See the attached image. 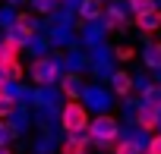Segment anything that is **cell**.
<instances>
[{"mask_svg": "<svg viewBox=\"0 0 161 154\" xmlns=\"http://www.w3.org/2000/svg\"><path fill=\"white\" fill-rule=\"evenodd\" d=\"M60 126L66 135H76V132H89L92 120H89V110L82 101H66L63 110H60Z\"/></svg>", "mask_w": 161, "mask_h": 154, "instance_id": "6da1fadb", "label": "cell"}, {"mask_svg": "<svg viewBox=\"0 0 161 154\" xmlns=\"http://www.w3.org/2000/svg\"><path fill=\"white\" fill-rule=\"evenodd\" d=\"M89 132H92V138L101 145V148H117V138H120V126H117V120L114 116H95L92 120V126H89Z\"/></svg>", "mask_w": 161, "mask_h": 154, "instance_id": "7a4b0ae2", "label": "cell"}, {"mask_svg": "<svg viewBox=\"0 0 161 154\" xmlns=\"http://www.w3.org/2000/svg\"><path fill=\"white\" fill-rule=\"evenodd\" d=\"M57 75H60V63H57V60L44 57V60H35V63H32V79H35L38 85H51Z\"/></svg>", "mask_w": 161, "mask_h": 154, "instance_id": "3957f363", "label": "cell"}, {"mask_svg": "<svg viewBox=\"0 0 161 154\" xmlns=\"http://www.w3.org/2000/svg\"><path fill=\"white\" fill-rule=\"evenodd\" d=\"M136 123H139L145 132H155V129L161 126V110L142 101V107H139V113H136Z\"/></svg>", "mask_w": 161, "mask_h": 154, "instance_id": "277c9868", "label": "cell"}, {"mask_svg": "<svg viewBox=\"0 0 161 154\" xmlns=\"http://www.w3.org/2000/svg\"><path fill=\"white\" fill-rule=\"evenodd\" d=\"M89 141H95V138H92V132H76V135H66V141H63L60 154H86Z\"/></svg>", "mask_w": 161, "mask_h": 154, "instance_id": "5b68a950", "label": "cell"}, {"mask_svg": "<svg viewBox=\"0 0 161 154\" xmlns=\"http://www.w3.org/2000/svg\"><path fill=\"white\" fill-rule=\"evenodd\" d=\"M13 25H16L13 32H16L19 38H25V41H32V38H35V32H38V19H35L32 13H19Z\"/></svg>", "mask_w": 161, "mask_h": 154, "instance_id": "8992f818", "label": "cell"}, {"mask_svg": "<svg viewBox=\"0 0 161 154\" xmlns=\"http://www.w3.org/2000/svg\"><path fill=\"white\" fill-rule=\"evenodd\" d=\"M111 88H114V95L126 98V95L133 91V75H130V72H123V69H117V72L111 75Z\"/></svg>", "mask_w": 161, "mask_h": 154, "instance_id": "52a82bcc", "label": "cell"}, {"mask_svg": "<svg viewBox=\"0 0 161 154\" xmlns=\"http://www.w3.org/2000/svg\"><path fill=\"white\" fill-rule=\"evenodd\" d=\"M136 25H139L142 32H158V28H161V7H158V10H148V13H142V16H136Z\"/></svg>", "mask_w": 161, "mask_h": 154, "instance_id": "ba28073f", "label": "cell"}, {"mask_svg": "<svg viewBox=\"0 0 161 154\" xmlns=\"http://www.w3.org/2000/svg\"><path fill=\"white\" fill-rule=\"evenodd\" d=\"M104 13V3H101V0H82V3H79V16H82L86 22L89 19H98Z\"/></svg>", "mask_w": 161, "mask_h": 154, "instance_id": "9c48e42d", "label": "cell"}, {"mask_svg": "<svg viewBox=\"0 0 161 154\" xmlns=\"http://www.w3.org/2000/svg\"><path fill=\"white\" fill-rule=\"evenodd\" d=\"M60 88H63V95H66L69 101H79V95H82V85H79L76 75H63V79H60Z\"/></svg>", "mask_w": 161, "mask_h": 154, "instance_id": "30bf717a", "label": "cell"}, {"mask_svg": "<svg viewBox=\"0 0 161 154\" xmlns=\"http://www.w3.org/2000/svg\"><path fill=\"white\" fill-rule=\"evenodd\" d=\"M25 44H29V41H25V38H19L16 32H10V35L3 38V47H7V54H10V57H19V54L25 50Z\"/></svg>", "mask_w": 161, "mask_h": 154, "instance_id": "8fae6325", "label": "cell"}, {"mask_svg": "<svg viewBox=\"0 0 161 154\" xmlns=\"http://www.w3.org/2000/svg\"><path fill=\"white\" fill-rule=\"evenodd\" d=\"M0 69H3V72H7V79H10V82H19V79H22V75H25V69H22V63H19L16 57H10V60H7L3 66H0Z\"/></svg>", "mask_w": 161, "mask_h": 154, "instance_id": "7c38bea8", "label": "cell"}, {"mask_svg": "<svg viewBox=\"0 0 161 154\" xmlns=\"http://www.w3.org/2000/svg\"><path fill=\"white\" fill-rule=\"evenodd\" d=\"M126 7H130L133 16H142V13H148V10H158L155 0H126Z\"/></svg>", "mask_w": 161, "mask_h": 154, "instance_id": "4fadbf2b", "label": "cell"}, {"mask_svg": "<svg viewBox=\"0 0 161 154\" xmlns=\"http://www.w3.org/2000/svg\"><path fill=\"white\" fill-rule=\"evenodd\" d=\"M13 113H16V98L7 91V95H0V120H7Z\"/></svg>", "mask_w": 161, "mask_h": 154, "instance_id": "5bb4252c", "label": "cell"}, {"mask_svg": "<svg viewBox=\"0 0 161 154\" xmlns=\"http://www.w3.org/2000/svg\"><path fill=\"white\" fill-rule=\"evenodd\" d=\"M142 101L145 104H152V107H158L161 110V85H148L145 91H142Z\"/></svg>", "mask_w": 161, "mask_h": 154, "instance_id": "9a60e30c", "label": "cell"}, {"mask_svg": "<svg viewBox=\"0 0 161 154\" xmlns=\"http://www.w3.org/2000/svg\"><path fill=\"white\" fill-rule=\"evenodd\" d=\"M145 63H148L152 69H161V44H152V47L145 50Z\"/></svg>", "mask_w": 161, "mask_h": 154, "instance_id": "2e32d148", "label": "cell"}, {"mask_svg": "<svg viewBox=\"0 0 161 154\" xmlns=\"http://www.w3.org/2000/svg\"><path fill=\"white\" fill-rule=\"evenodd\" d=\"M114 154H145V151L139 148V141L126 138V141H117V151H114Z\"/></svg>", "mask_w": 161, "mask_h": 154, "instance_id": "e0dca14e", "label": "cell"}, {"mask_svg": "<svg viewBox=\"0 0 161 154\" xmlns=\"http://www.w3.org/2000/svg\"><path fill=\"white\" fill-rule=\"evenodd\" d=\"M120 25H123V13L117 7H111L108 10V28H120Z\"/></svg>", "mask_w": 161, "mask_h": 154, "instance_id": "ac0fdd59", "label": "cell"}, {"mask_svg": "<svg viewBox=\"0 0 161 154\" xmlns=\"http://www.w3.org/2000/svg\"><path fill=\"white\" fill-rule=\"evenodd\" d=\"M145 154H161V132L152 135V141L145 145Z\"/></svg>", "mask_w": 161, "mask_h": 154, "instance_id": "d6986e66", "label": "cell"}, {"mask_svg": "<svg viewBox=\"0 0 161 154\" xmlns=\"http://www.w3.org/2000/svg\"><path fill=\"white\" fill-rule=\"evenodd\" d=\"M13 135H16V129H13L10 123H0V145H7Z\"/></svg>", "mask_w": 161, "mask_h": 154, "instance_id": "ffe728a7", "label": "cell"}, {"mask_svg": "<svg viewBox=\"0 0 161 154\" xmlns=\"http://www.w3.org/2000/svg\"><path fill=\"white\" fill-rule=\"evenodd\" d=\"M117 57H120V60H133V47H126V44L117 47Z\"/></svg>", "mask_w": 161, "mask_h": 154, "instance_id": "44dd1931", "label": "cell"}, {"mask_svg": "<svg viewBox=\"0 0 161 154\" xmlns=\"http://www.w3.org/2000/svg\"><path fill=\"white\" fill-rule=\"evenodd\" d=\"M7 60H10V54H7V47H3V41H0V66H3Z\"/></svg>", "mask_w": 161, "mask_h": 154, "instance_id": "7402d4cb", "label": "cell"}, {"mask_svg": "<svg viewBox=\"0 0 161 154\" xmlns=\"http://www.w3.org/2000/svg\"><path fill=\"white\" fill-rule=\"evenodd\" d=\"M0 154H10V148H7V145H0Z\"/></svg>", "mask_w": 161, "mask_h": 154, "instance_id": "603a6c76", "label": "cell"}]
</instances>
